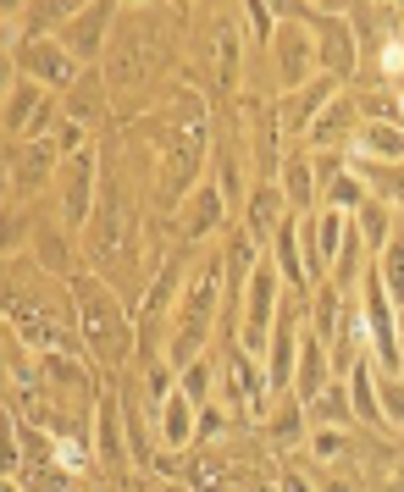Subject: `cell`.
Here are the masks:
<instances>
[{
  "instance_id": "1",
  "label": "cell",
  "mask_w": 404,
  "mask_h": 492,
  "mask_svg": "<svg viewBox=\"0 0 404 492\" xmlns=\"http://www.w3.org/2000/svg\"><path fill=\"white\" fill-rule=\"evenodd\" d=\"M84 294V326H89V343L100 348V355H122V326H116V316H111V299H106V288H78Z\"/></svg>"
},
{
  "instance_id": "2",
  "label": "cell",
  "mask_w": 404,
  "mask_h": 492,
  "mask_svg": "<svg viewBox=\"0 0 404 492\" xmlns=\"http://www.w3.org/2000/svg\"><path fill=\"white\" fill-rule=\"evenodd\" d=\"M272 305H278V276L272 271H260L255 276V305H249V348H260V332H266V316H272Z\"/></svg>"
},
{
  "instance_id": "3",
  "label": "cell",
  "mask_w": 404,
  "mask_h": 492,
  "mask_svg": "<svg viewBox=\"0 0 404 492\" xmlns=\"http://www.w3.org/2000/svg\"><path fill=\"white\" fill-rule=\"evenodd\" d=\"M28 66H34V78H45V84H73V61H66L61 50H34Z\"/></svg>"
},
{
  "instance_id": "4",
  "label": "cell",
  "mask_w": 404,
  "mask_h": 492,
  "mask_svg": "<svg viewBox=\"0 0 404 492\" xmlns=\"http://www.w3.org/2000/svg\"><path fill=\"white\" fill-rule=\"evenodd\" d=\"M188 420H194V398L188 393H177L172 404H167V443H188Z\"/></svg>"
},
{
  "instance_id": "5",
  "label": "cell",
  "mask_w": 404,
  "mask_h": 492,
  "mask_svg": "<svg viewBox=\"0 0 404 492\" xmlns=\"http://www.w3.org/2000/svg\"><path fill=\"white\" fill-rule=\"evenodd\" d=\"M73 183H66V194H73V216H84V199H89V156H73Z\"/></svg>"
}]
</instances>
